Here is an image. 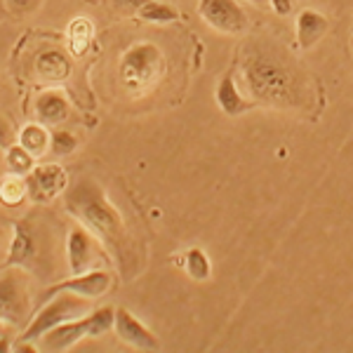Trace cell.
<instances>
[{
    "instance_id": "10",
    "label": "cell",
    "mask_w": 353,
    "mask_h": 353,
    "mask_svg": "<svg viewBox=\"0 0 353 353\" xmlns=\"http://www.w3.org/2000/svg\"><path fill=\"white\" fill-rule=\"evenodd\" d=\"M94 233L85 226H73L71 233L66 238V254H68V269H71V276H78V273H88L94 266V259L99 254L94 243Z\"/></svg>"
},
{
    "instance_id": "27",
    "label": "cell",
    "mask_w": 353,
    "mask_h": 353,
    "mask_svg": "<svg viewBox=\"0 0 353 353\" xmlns=\"http://www.w3.org/2000/svg\"><path fill=\"white\" fill-rule=\"evenodd\" d=\"M271 8L276 14L285 17V14H290V10H292V3H290V0H271Z\"/></svg>"
},
{
    "instance_id": "31",
    "label": "cell",
    "mask_w": 353,
    "mask_h": 353,
    "mask_svg": "<svg viewBox=\"0 0 353 353\" xmlns=\"http://www.w3.org/2000/svg\"><path fill=\"white\" fill-rule=\"evenodd\" d=\"M0 224H3V217H0Z\"/></svg>"
},
{
    "instance_id": "29",
    "label": "cell",
    "mask_w": 353,
    "mask_h": 353,
    "mask_svg": "<svg viewBox=\"0 0 353 353\" xmlns=\"http://www.w3.org/2000/svg\"><path fill=\"white\" fill-rule=\"evenodd\" d=\"M250 3H254V5H271V0H250Z\"/></svg>"
},
{
    "instance_id": "19",
    "label": "cell",
    "mask_w": 353,
    "mask_h": 353,
    "mask_svg": "<svg viewBox=\"0 0 353 353\" xmlns=\"http://www.w3.org/2000/svg\"><path fill=\"white\" fill-rule=\"evenodd\" d=\"M28 198V186H26V176L21 174H12L0 179V203L5 208H19Z\"/></svg>"
},
{
    "instance_id": "9",
    "label": "cell",
    "mask_w": 353,
    "mask_h": 353,
    "mask_svg": "<svg viewBox=\"0 0 353 353\" xmlns=\"http://www.w3.org/2000/svg\"><path fill=\"white\" fill-rule=\"evenodd\" d=\"M28 313V292L21 273L0 276V321L21 323Z\"/></svg>"
},
{
    "instance_id": "4",
    "label": "cell",
    "mask_w": 353,
    "mask_h": 353,
    "mask_svg": "<svg viewBox=\"0 0 353 353\" xmlns=\"http://www.w3.org/2000/svg\"><path fill=\"white\" fill-rule=\"evenodd\" d=\"M113 323H116V309L113 306H101V309L92 311L90 316L73 318V321H66L61 325L52 327L50 332H45L41 337L43 351L48 353L68 351L85 337H99V334L109 332Z\"/></svg>"
},
{
    "instance_id": "16",
    "label": "cell",
    "mask_w": 353,
    "mask_h": 353,
    "mask_svg": "<svg viewBox=\"0 0 353 353\" xmlns=\"http://www.w3.org/2000/svg\"><path fill=\"white\" fill-rule=\"evenodd\" d=\"M36 116L41 118L43 125H59L68 118V104L64 94L48 90L36 99Z\"/></svg>"
},
{
    "instance_id": "13",
    "label": "cell",
    "mask_w": 353,
    "mask_h": 353,
    "mask_svg": "<svg viewBox=\"0 0 353 353\" xmlns=\"http://www.w3.org/2000/svg\"><path fill=\"white\" fill-rule=\"evenodd\" d=\"M33 254H36V241H33L31 229H28L26 224H14V236H12V243H10L5 264L21 269V266L31 264Z\"/></svg>"
},
{
    "instance_id": "3",
    "label": "cell",
    "mask_w": 353,
    "mask_h": 353,
    "mask_svg": "<svg viewBox=\"0 0 353 353\" xmlns=\"http://www.w3.org/2000/svg\"><path fill=\"white\" fill-rule=\"evenodd\" d=\"M165 73L163 52L153 43H137L121 59V83L128 94L139 97L161 81Z\"/></svg>"
},
{
    "instance_id": "2",
    "label": "cell",
    "mask_w": 353,
    "mask_h": 353,
    "mask_svg": "<svg viewBox=\"0 0 353 353\" xmlns=\"http://www.w3.org/2000/svg\"><path fill=\"white\" fill-rule=\"evenodd\" d=\"M66 210L88 231H92L116 254L118 264L128 266V229L118 210L106 201L101 186L92 179H81L66 193Z\"/></svg>"
},
{
    "instance_id": "18",
    "label": "cell",
    "mask_w": 353,
    "mask_h": 353,
    "mask_svg": "<svg viewBox=\"0 0 353 353\" xmlns=\"http://www.w3.org/2000/svg\"><path fill=\"white\" fill-rule=\"evenodd\" d=\"M50 139H52V137L48 134V130L38 123L24 125L19 132V144L24 146L33 158H41L43 153L50 151Z\"/></svg>"
},
{
    "instance_id": "24",
    "label": "cell",
    "mask_w": 353,
    "mask_h": 353,
    "mask_svg": "<svg viewBox=\"0 0 353 353\" xmlns=\"http://www.w3.org/2000/svg\"><path fill=\"white\" fill-rule=\"evenodd\" d=\"M113 3V8L118 10V12H123V14H137L139 12V8L146 3V0H111Z\"/></svg>"
},
{
    "instance_id": "30",
    "label": "cell",
    "mask_w": 353,
    "mask_h": 353,
    "mask_svg": "<svg viewBox=\"0 0 353 353\" xmlns=\"http://www.w3.org/2000/svg\"><path fill=\"white\" fill-rule=\"evenodd\" d=\"M0 337H3V321H0Z\"/></svg>"
},
{
    "instance_id": "15",
    "label": "cell",
    "mask_w": 353,
    "mask_h": 353,
    "mask_svg": "<svg viewBox=\"0 0 353 353\" xmlns=\"http://www.w3.org/2000/svg\"><path fill=\"white\" fill-rule=\"evenodd\" d=\"M327 31V19L316 10H304L297 17V43L301 50L313 48Z\"/></svg>"
},
{
    "instance_id": "20",
    "label": "cell",
    "mask_w": 353,
    "mask_h": 353,
    "mask_svg": "<svg viewBox=\"0 0 353 353\" xmlns=\"http://www.w3.org/2000/svg\"><path fill=\"white\" fill-rule=\"evenodd\" d=\"M141 21L146 24H172V21L179 19V12L168 3H158V0H146L144 5L137 12Z\"/></svg>"
},
{
    "instance_id": "7",
    "label": "cell",
    "mask_w": 353,
    "mask_h": 353,
    "mask_svg": "<svg viewBox=\"0 0 353 353\" xmlns=\"http://www.w3.org/2000/svg\"><path fill=\"white\" fill-rule=\"evenodd\" d=\"M113 285V276L109 271H88V273H78V276H71L66 281L57 283L50 290H45L43 297L38 299V306L45 304L50 297L59 292H76L81 297H88V299H97L101 294H106Z\"/></svg>"
},
{
    "instance_id": "23",
    "label": "cell",
    "mask_w": 353,
    "mask_h": 353,
    "mask_svg": "<svg viewBox=\"0 0 353 353\" xmlns=\"http://www.w3.org/2000/svg\"><path fill=\"white\" fill-rule=\"evenodd\" d=\"M78 146L76 137L71 132H64V130H59V132H52V139H50V151L54 153V156H68V153H73Z\"/></svg>"
},
{
    "instance_id": "25",
    "label": "cell",
    "mask_w": 353,
    "mask_h": 353,
    "mask_svg": "<svg viewBox=\"0 0 353 353\" xmlns=\"http://www.w3.org/2000/svg\"><path fill=\"white\" fill-rule=\"evenodd\" d=\"M14 12H33L41 5V0H5Z\"/></svg>"
},
{
    "instance_id": "6",
    "label": "cell",
    "mask_w": 353,
    "mask_h": 353,
    "mask_svg": "<svg viewBox=\"0 0 353 353\" xmlns=\"http://www.w3.org/2000/svg\"><path fill=\"white\" fill-rule=\"evenodd\" d=\"M26 186H28V198L33 203H50L52 198L66 191L68 186L66 170L57 163L36 165L26 174Z\"/></svg>"
},
{
    "instance_id": "1",
    "label": "cell",
    "mask_w": 353,
    "mask_h": 353,
    "mask_svg": "<svg viewBox=\"0 0 353 353\" xmlns=\"http://www.w3.org/2000/svg\"><path fill=\"white\" fill-rule=\"evenodd\" d=\"M241 76L257 104L297 106V76L264 41H252L243 50Z\"/></svg>"
},
{
    "instance_id": "14",
    "label": "cell",
    "mask_w": 353,
    "mask_h": 353,
    "mask_svg": "<svg viewBox=\"0 0 353 353\" xmlns=\"http://www.w3.org/2000/svg\"><path fill=\"white\" fill-rule=\"evenodd\" d=\"M217 104H219V109L226 113V116H241V113L245 111H250L252 109V101H248L245 97L238 92V88H236V81H233V73H224L221 76V81L217 85Z\"/></svg>"
},
{
    "instance_id": "12",
    "label": "cell",
    "mask_w": 353,
    "mask_h": 353,
    "mask_svg": "<svg viewBox=\"0 0 353 353\" xmlns=\"http://www.w3.org/2000/svg\"><path fill=\"white\" fill-rule=\"evenodd\" d=\"M36 73L45 83H64L71 76V61L59 50H45L36 59Z\"/></svg>"
},
{
    "instance_id": "26",
    "label": "cell",
    "mask_w": 353,
    "mask_h": 353,
    "mask_svg": "<svg viewBox=\"0 0 353 353\" xmlns=\"http://www.w3.org/2000/svg\"><path fill=\"white\" fill-rule=\"evenodd\" d=\"M10 144H12V130L0 118V149H8Z\"/></svg>"
},
{
    "instance_id": "17",
    "label": "cell",
    "mask_w": 353,
    "mask_h": 353,
    "mask_svg": "<svg viewBox=\"0 0 353 353\" xmlns=\"http://www.w3.org/2000/svg\"><path fill=\"white\" fill-rule=\"evenodd\" d=\"M66 36H68V48H71V52L76 57L85 54V50L90 48L92 36H94L92 19H88V17H76V19L68 24Z\"/></svg>"
},
{
    "instance_id": "5",
    "label": "cell",
    "mask_w": 353,
    "mask_h": 353,
    "mask_svg": "<svg viewBox=\"0 0 353 353\" xmlns=\"http://www.w3.org/2000/svg\"><path fill=\"white\" fill-rule=\"evenodd\" d=\"M88 297H81L76 292H59L54 297H50L45 304L38 306V313L31 323L26 325L24 332L19 334L17 341H28V344H36L41 341L45 332H50L52 327L61 325L66 321H73V318H81L85 309H88Z\"/></svg>"
},
{
    "instance_id": "21",
    "label": "cell",
    "mask_w": 353,
    "mask_h": 353,
    "mask_svg": "<svg viewBox=\"0 0 353 353\" xmlns=\"http://www.w3.org/2000/svg\"><path fill=\"white\" fill-rule=\"evenodd\" d=\"M181 264H184L186 273H189L193 281H208L210 273H212V264H210L208 254H205L201 248L186 250L184 259H181Z\"/></svg>"
},
{
    "instance_id": "22",
    "label": "cell",
    "mask_w": 353,
    "mask_h": 353,
    "mask_svg": "<svg viewBox=\"0 0 353 353\" xmlns=\"http://www.w3.org/2000/svg\"><path fill=\"white\" fill-rule=\"evenodd\" d=\"M33 161H36V158H33L21 144H10L8 146V156H5V163H8V170L12 174L26 176L33 168H36Z\"/></svg>"
},
{
    "instance_id": "11",
    "label": "cell",
    "mask_w": 353,
    "mask_h": 353,
    "mask_svg": "<svg viewBox=\"0 0 353 353\" xmlns=\"http://www.w3.org/2000/svg\"><path fill=\"white\" fill-rule=\"evenodd\" d=\"M113 330H116V334L121 337V341L128 344L130 349L161 351V341H158L156 334H153L141 321H137L128 309H116V323H113Z\"/></svg>"
},
{
    "instance_id": "28",
    "label": "cell",
    "mask_w": 353,
    "mask_h": 353,
    "mask_svg": "<svg viewBox=\"0 0 353 353\" xmlns=\"http://www.w3.org/2000/svg\"><path fill=\"white\" fill-rule=\"evenodd\" d=\"M3 351H12V346H8V339L0 337V353H3Z\"/></svg>"
},
{
    "instance_id": "8",
    "label": "cell",
    "mask_w": 353,
    "mask_h": 353,
    "mask_svg": "<svg viewBox=\"0 0 353 353\" xmlns=\"http://www.w3.org/2000/svg\"><path fill=\"white\" fill-rule=\"evenodd\" d=\"M198 12L214 31L221 33H243L248 28V14L236 0H201Z\"/></svg>"
}]
</instances>
